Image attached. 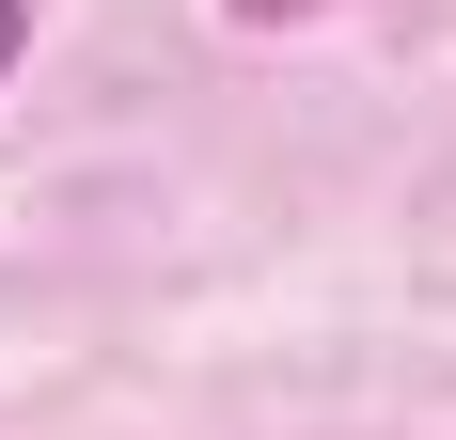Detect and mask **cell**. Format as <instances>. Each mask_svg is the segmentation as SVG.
Returning a JSON list of instances; mask_svg holds the SVG:
<instances>
[{"mask_svg":"<svg viewBox=\"0 0 456 440\" xmlns=\"http://www.w3.org/2000/svg\"><path fill=\"white\" fill-rule=\"evenodd\" d=\"M236 16H315V0H236Z\"/></svg>","mask_w":456,"mask_h":440,"instance_id":"2","label":"cell"},{"mask_svg":"<svg viewBox=\"0 0 456 440\" xmlns=\"http://www.w3.org/2000/svg\"><path fill=\"white\" fill-rule=\"evenodd\" d=\"M16 47H32V0H0V79H16Z\"/></svg>","mask_w":456,"mask_h":440,"instance_id":"1","label":"cell"}]
</instances>
